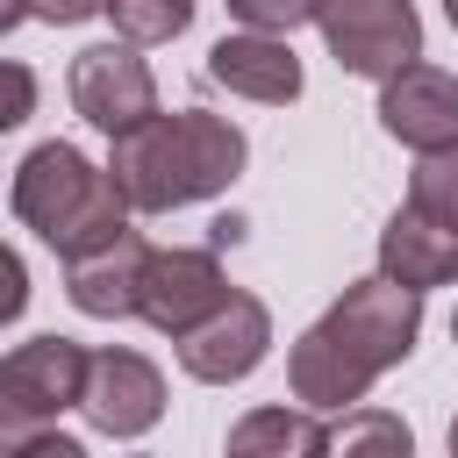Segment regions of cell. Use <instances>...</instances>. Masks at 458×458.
I'll use <instances>...</instances> for the list:
<instances>
[{"mask_svg": "<svg viewBox=\"0 0 458 458\" xmlns=\"http://www.w3.org/2000/svg\"><path fill=\"white\" fill-rule=\"evenodd\" d=\"M86 365L93 351L72 336H29L0 358V429L7 437H36L43 422H57L64 408L86 401Z\"/></svg>", "mask_w": 458, "mask_h": 458, "instance_id": "cell-5", "label": "cell"}, {"mask_svg": "<svg viewBox=\"0 0 458 458\" xmlns=\"http://www.w3.org/2000/svg\"><path fill=\"white\" fill-rule=\"evenodd\" d=\"M444 21H451V29H458V0H444Z\"/></svg>", "mask_w": 458, "mask_h": 458, "instance_id": "cell-23", "label": "cell"}, {"mask_svg": "<svg viewBox=\"0 0 458 458\" xmlns=\"http://www.w3.org/2000/svg\"><path fill=\"white\" fill-rule=\"evenodd\" d=\"M72 107L100 129V136H129L157 114V79L150 64L136 57V43H86L72 57V79H64Z\"/></svg>", "mask_w": 458, "mask_h": 458, "instance_id": "cell-6", "label": "cell"}, {"mask_svg": "<svg viewBox=\"0 0 458 458\" xmlns=\"http://www.w3.org/2000/svg\"><path fill=\"white\" fill-rule=\"evenodd\" d=\"M329 458H415V429L386 408H351L329 437Z\"/></svg>", "mask_w": 458, "mask_h": 458, "instance_id": "cell-15", "label": "cell"}, {"mask_svg": "<svg viewBox=\"0 0 458 458\" xmlns=\"http://www.w3.org/2000/svg\"><path fill=\"white\" fill-rule=\"evenodd\" d=\"M408 208L429 215V222H451V229H458V143L415 157V172H408Z\"/></svg>", "mask_w": 458, "mask_h": 458, "instance_id": "cell-17", "label": "cell"}, {"mask_svg": "<svg viewBox=\"0 0 458 458\" xmlns=\"http://www.w3.org/2000/svg\"><path fill=\"white\" fill-rule=\"evenodd\" d=\"M86 422L100 429V437H143V429H157V415H165V372L143 358V351H122V344H107V351H93V365H86Z\"/></svg>", "mask_w": 458, "mask_h": 458, "instance_id": "cell-8", "label": "cell"}, {"mask_svg": "<svg viewBox=\"0 0 458 458\" xmlns=\"http://www.w3.org/2000/svg\"><path fill=\"white\" fill-rule=\"evenodd\" d=\"M451 458H458V422H451Z\"/></svg>", "mask_w": 458, "mask_h": 458, "instance_id": "cell-24", "label": "cell"}, {"mask_svg": "<svg viewBox=\"0 0 458 458\" xmlns=\"http://www.w3.org/2000/svg\"><path fill=\"white\" fill-rule=\"evenodd\" d=\"M329 437L315 408H250L229 429V458H329Z\"/></svg>", "mask_w": 458, "mask_h": 458, "instance_id": "cell-14", "label": "cell"}, {"mask_svg": "<svg viewBox=\"0 0 458 458\" xmlns=\"http://www.w3.org/2000/svg\"><path fill=\"white\" fill-rule=\"evenodd\" d=\"M208 79L229 86V93H243V100H258V107L301 100V57H293V43L286 36H258V29L222 36L208 50Z\"/></svg>", "mask_w": 458, "mask_h": 458, "instance_id": "cell-12", "label": "cell"}, {"mask_svg": "<svg viewBox=\"0 0 458 458\" xmlns=\"http://www.w3.org/2000/svg\"><path fill=\"white\" fill-rule=\"evenodd\" d=\"M107 21L122 43H172L193 21V0H107Z\"/></svg>", "mask_w": 458, "mask_h": 458, "instance_id": "cell-16", "label": "cell"}, {"mask_svg": "<svg viewBox=\"0 0 458 458\" xmlns=\"http://www.w3.org/2000/svg\"><path fill=\"white\" fill-rule=\"evenodd\" d=\"M7 208L21 229H36L64 265L72 258H93L107 243L129 236V193L114 186V172H100L86 150L72 143H36L21 165H14V186H7Z\"/></svg>", "mask_w": 458, "mask_h": 458, "instance_id": "cell-3", "label": "cell"}, {"mask_svg": "<svg viewBox=\"0 0 458 458\" xmlns=\"http://www.w3.org/2000/svg\"><path fill=\"white\" fill-rule=\"evenodd\" d=\"M150 243L129 229L122 243H107V250H93V258H72L64 265V293H72V308L79 315H93V322H122V315H143V286H150Z\"/></svg>", "mask_w": 458, "mask_h": 458, "instance_id": "cell-11", "label": "cell"}, {"mask_svg": "<svg viewBox=\"0 0 458 458\" xmlns=\"http://www.w3.org/2000/svg\"><path fill=\"white\" fill-rule=\"evenodd\" d=\"M0 315H21V258L7 250V301H0Z\"/></svg>", "mask_w": 458, "mask_h": 458, "instance_id": "cell-22", "label": "cell"}, {"mask_svg": "<svg viewBox=\"0 0 458 458\" xmlns=\"http://www.w3.org/2000/svg\"><path fill=\"white\" fill-rule=\"evenodd\" d=\"M379 129L394 143H408L415 157L451 150L458 143V72L444 64H408L379 86Z\"/></svg>", "mask_w": 458, "mask_h": 458, "instance_id": "cell-9", "label": "cell"}, {"mask_svg": "<svg viewBox=\"0 0 458 458\" xmlns=\"http://www.w3.org/2000/svg\"><path fill=\"white\" fill-rule=\"evenodd\" d=\"M229 293H236V286L222 279V258H215V250H157V258H150V286H143V322L179 344V336H193Z\"/></svg>", "mask_w": 458, "mask_h": 458, "instance_id": "cell-10", "label": "cell"}, {"mask_svg": "<svg viewBox=\"0 0 458 458\" xmlns=\"http://www.w3.org/2000/svg\"><path fill=\"white\" fill-rule=\"evenodd\" d=\"M114 186L129 193L136 215H172L193 200H215L236 186L243 172V129L208 114V107H179V114H150L143 129L114 136L107 157Z\"/></svg>", "mask_w": 458, "mask_h": 458, "instance_id": "cell-2", "label": "cell"}, {"mask_svg": "<svg viewBox=\"0 0 458 458\" xmlns=\"http://www.w3.org/2000/svg\"><path fill=\"white\" fill-rule=\"evenodd\" d=\"M50 21V29H72V21H93V14H107V0H7L0 7V29H21V21Z\"/></svg>", "mask_w": 458, "mask_h": 458, "instance_id": "cell-19", "label": "cell"}, {"mask_svg": "<svg viewBox=\"0 0 458 458\" xmlns=\"http://www.w3.org/2000/svg\"><path fill=\"white\" fill-rule=\"evenodd\" d=\"M7 458H86V444L64 437V429H36V437H14Z\"/></svg>", "mask_w": 458, "mask_h": 458, "instance_id": "cell-20", "label": "cell"}, {"mask_svg": "<svg viewBox=\"0 0 458 458\" xmlns=\"http://www.w3.org/2000/svg\"><path fill=\"white\" fill-rule=\"evenodd\" d=\"M229 14L258 36H293L301 21H315V0H229Z\"/></svg>", "mask_w": 458, "mask_h": 458, "instance_id": "cell-18", "label": "cell"}, {"mask_svg": "<svg viewBox=\"0 0 458 458\" xmlns=\"http://www.w3.org/2000/svg\"><path fill=\"white\" fill-rule=\"evenodd\" d=\"M379 279H394V286H408V293L458 286V229L401 208V215L379 229Z\"/></svg>", "mask_w": 458, "mask_h": 458, "instance_id": "cell-13", "label": "cell"}, {"mask_svg": "<svg viewBox=\"0 0 458 458\" xmlns=\"http://www.w3.org/2000/svg\"><path fill=\"white\" fill-rule=\"evenodd\" d=\"M29 100H36L29 64H7V114H0V122H29Z\"/></svg>", "mask_w": 458, "mask_h": 458, "instance_id": "cell-21", "label": "cell"}, {"mask_svg": "<svg viewBox=\"0 0 458 458\" xmlns=\"http://www.w3.org/2000/svg\"><path fill=\"white\" fill-rule=\"evenodd\" d=\"M451 344H458V315H451Z\"/></svg>", "mask_w": 458, "mask_h": 458, "instance_id": "cell-25", "label": "cell"}, {"mask_svg": "<svg viewBox=\"0 0 458 458\" xmlns=\"http://www.w3.org/2000/svg\"><path fill=\"white\" fill-rule=\"evenodd\" d=\"M422 336V293L394 286V279H358L344 286V301L293 344L286 358V379H293V401L301 408H329V415H351L365 401V386L379 372H394Z\"/></svg>", "mask_w": 458, "mask_h": 458, "instance_id": "cell-1", "label": "cell"}, {"mask_svg": "<svg viewBox=\"0 0 458 458\" xmlns=\"http://www.w3.org/2000/svg\"><path fill=\"white\" fill-rule=\"evenodd\" d=\"M265 351H272V315H265V301H250V293H229L193 336H179V365H186V379H200V386H236V379H250V372L265 365Z\"/></svg>", "mask_w": 458, "mask_h": 458, "instance_id": "cell-7", "label": "cell"}, {"mask_svg": "<svg viewBox=\"0 0 458 458\" xmlns=\"http://www.w3.org/2000/svg\"><path fill=\"white\" fill-rule=\"evenodd\" d=\"M315 29L329 43V57L351 79H394L408 64H422V14L415 0H315Z\"/></svg>", "mask_w": 458, "mask_h": 458, "instance_id": "cell-4", "label": "cell"}]
</instances>
